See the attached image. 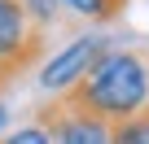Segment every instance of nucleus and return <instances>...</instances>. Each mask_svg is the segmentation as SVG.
Instances as JSON below:
<instances>
[{
  "label": "nucleus",
  "mask_w": 149,
  "mask_h": 144,
  "mask_svg": "<svg viewBox=\"0 0 149 144\" xmlns=\"http://www.w3.org/2000/svg\"><path fill=\"white\" fill-rule=\"evenodd\" d=\"M66 109L101 122H123L145 114L149 105V52L140 48H105L88 74L57 96Z\"/></svg>",
  "instance_id": "f257e3e1"
},
{
  "label": "nucleus",
  "mask_w": 149,
  "mask_h": 144,
  "mask_svg": "<svg viewBox=\"0 0 149 144\" xmlns=\"http://www.w3.org/2000/svg\"><path fill=\"white\" fill-rule=\"evenodd\" d=\"M44 48H48V35L31 26L22 0H0V88L18 83L44 57Z\"/></svg>",
  "instance_id": "f03ea898"
},
{
  "label": "nucleus",
  "mask_w": 149,
  "mask_h": 144,
  "mask_svg": "<svg viewBox=\"0 0 149 144\" xmlns=\"http://www.w3.org/2000/svg\"><path fill=\"white\" fill-rule=\"evenodd\" d=\"M105 48H110L105 35H79V39H70L61 52H53V61H44V70H40V88L53 92V96H61L66 88H74V83H79L88 70L101 61Z\"/></svg>",
  "instance_id": "7ed1b4c3"
},
{
  "label": "nucleus",
  "mask_w": 149,
  "mask_h": 144,
  "mask_svg": "<svg viewBox=\"0 0 149 144\" xmlns=\"http://www.w3.org/2000/svg\"><path fill=\"white\" fill-rule=\"evenodd\" d=\"M35 122L53 135V144H110V122L66 109L57 96L35 109Z\"/></svg>",
  "instance_id": "20e7f679"
},
{
  "label": "nucleus",
  "mask_w": 149,
  "mask_h": 144,
  "mask_svg": "<svg viewBox=\"0 0 149 144\" xmlns=\"http://www.w3.org/2000/svg\"><path fill=\"white\" fill-rule=\"evenodd\" d=\"M61 5H66L74 18L92 22V26H110V22H118V18L127 13L132 0H61Z\"/></svg>",
  "instance_id": "39448f33"
},
{
  "label": "nucleus",
  "mask_w": 149,
  "mask_h": 144,
  "mask_svg": "<svg viewBox=\"0 0 149 144\" xmlns=\"http://www.w3.org/2000/svg\"><path fill=\"white\" fill-rule=\"evenodd\" d=\"M22 9H26L31 26H35V31H44V35H48V31L61 22V13H66L61 0H22Z\"/></svg>",
  "instance_id": "423d86ee"
},
{
  "label": "nucleus",
  "mask_w": 149,
  "mask_h": 144,
  "mask_svg": "<svg viewBox=\"0 0 149 144\" xmlns=\"http://www.w3.org/2000/svg\"><path fill=\"white\" fill-rule=\"evenodd\" d=\"M110 144H149V114L110 122Z\"/></svg>",
  "instance_id": "0eeeda50"
},
{
  "label": "nucleus",
  "mask_w": 149,
  "mask_h": 144,
  "mask_svg": "<svg viewBox=\"0 0 149 144\" xmlns=\"http://www.w3.org/2000/svg\"><path fill=\"white\" fill-rule=\"evenodd\" d=\"M0 144H53V135L40 127V122H26V127H18V131H9Z\"/></svg>",
  "instance_id": "6e6552de"
},
{
  "label": "nucleus",
  "mask_w": 149,
  "mask_h": 144,
  "mask_svg": "<svg viewBox=\"0 0 149 144\" xmlns=\"http://www.w3.org/2000/svg\"><path fill=\"white\" fill-rule=\"evenodd\" d=\"M0 127H5V105H0Z\"/></svg>",
  "instance_id": "1a4fd4ad"
},
{
  "label": "nucleus",
  "mask_w": 149,
  "mask_h": 144,
  "mask_svg": "<svg viewBox=\"0 0 149 144\" xmlns=\"http://www.w3.org/2000/svg\"><path fill=\"white\" fill-rule=\"evenodd\" d=\"M145 114H149V105H145Z\"/></svg>",
  "instance_id": "9d476101"
}]
</instances>
